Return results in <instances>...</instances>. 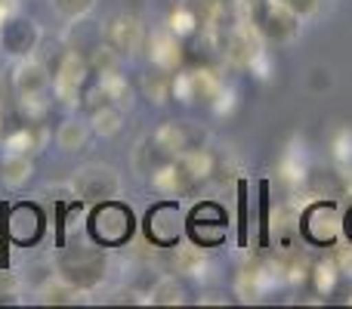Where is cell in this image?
<instances>
[{"label": "cell", "instance_id": "cell-1", "mask_svg": "<svg viewBox=\"0 0 352 309\" xmlns=\"http://www.w3.org/2000/svg\"><path fill=\"white\" fill-rule=\"evenodd\" d=\"M56 275L80 294H93L109 279V257L99 248H59L56 251Z\"/></svg>", "mask_w": 352, "mask_h": 309}, {"label": "cell", "instance_id": "cell-2", "mask_svg": "<svg viewBox=\"0 0 352 309\" xmlns=\"http://www.w3.org/2000/svg\"><path fill=\"white\" fill-rule=\"evenodd\" d=\"M87 226H90V235H93V242H96L99 248H121V244H127L130 238H133L136 217H133V211H130L127 204L109 198V201L93 204L90 223Z\"/></svg>", "mask_w": 352, "mask_h": 309}, {"label": "cell", "instance_id": "cell-3", "mask_svg": "<svg viewBox=\"0 0 352 309\" xmlns=\"http://www.w3.org/2000/svg\"><path fill=\"white\" fill-rule=\"evenodd\" d=\"M72 189L74 198H80L84 204H99V201L118 198L124 189V180L111 164H84L80 170H74Z\"/></svg>", "mask_w": 352, "mask_h": 309}, {"label": "cell", "instance_id": "cell-4", "mask_svg": "<svg viewBox=\"0 0 352 309\" xmlns=\"http://www.w3.org/2000/svg\"><path fill=\"white\" fill-rule=\"evenodd\" d=\"M0 220H3V254H0V266H10V248L6 242H16L28 248L37 242L43 232V213L37 204H3L0 207Z\"/></svg>", "mask_w": 352, "mask_h": 309}, {"label": "cell", "instance_id": "cell-5", "mask_svg": "<svg viewBox=\"0 0 352 309\" xmlns=\"http://www.w3.org/2000/svg\"><path fill=\"white\" fill-rule=\"evenodd\" d=\"M41 41H43L41 25L31 16H25V12L16 10L0 22V50L10 59H28V56H34Z\"/></svg>", "mask_w": 352, "mask_h": 309}, {"label": "cell", "instance_id": "cell-6", "mask_svg": "<svg viewBox=\"0 0 352 309\" xmlns=\"http://www.w3.org/2000/svg\"><path fill=\"white\" fill-rule=\"evenodd\" d=\"M250 25L266 41H275V43H287L300 34V16L278 6L275 0H256L254 10H250Z\"/></svg>", "mask_w": 352, "mask_h": 309}, {"label": "cell", "instance_id": "cell-7", "mask_svg": "<svg viewBox=\"0 0 352 309\" xmlns=\"http://www.w3.org/2000/svg\"><path fill=\"white\" fill-rule=\"evenodd\" d=\"M300 229H303V235L309 238L312 244H324V248H331L343 232V217H340V211H337V204L331 198L328 201L318 198L316 204L303 211V217H300Z\"/></svg>", "mask_w": 352, "mask_h": 309}, {"label": "cell", "instance_id": "cell-8", "mask_svg": "<svg viewBox=\"0 0 352 309\" xmlns=\"http://www.w3.org/2000/svg\"><path fill=\"white\" fill-rule=\"evenodd\" d=\"M182 232V213L176 198H161L146 213V238L158 248H176Z\"/></svg>", "mask_w": 352, "mask_h": 309}, {"label": "cell", "instance_id": "cell-9", "mask_svg": "<svg viewBox=\"0 0 352 309\" xmlns=\"http://www.w3.org/2000/svg\"><path fill=\"white\" fill-rule=\"evenodd\" d=\"M90 78V65H87V56L78 53H65L62 65L53 72V93L56 99H62L65 105H78L84 99V84Z\"/></svg>", "mask_w": 352, "mask_h": 309}, {"label": "cell", "instance_id": "cell-10", "mask_svg": "<svg viewBox=\"0 0 352 309\" xmlns=\"http://www.w3.org/2000/svg\"><path fill=\"white\" fill-rule=\"evenodd\" d=\"M10 87L19 99H37V96H47V90L53 87V74L34 56L16 59V68L10 74Z\"/></svg>", "mask_w": 352, "mask_h": 309}, {"label": "cell", "instance_id": "cell-11", "mask_svg": "<svg viewBox=\"0 0 352 309\" xmlns=\"http://www.w3.org/2000/svg\"><path fill=\"white\" fill-rule=\"evenodd\" d=\"M102 41L121 56H130L142 47V22L130 12H111L102 22Z\"/></svg>", "mask_w": 352, "mask_h": 309}, {"label": "cell", "instance_id": "cell-12", "mask_svg": "<svg viewBox=\"0 0 352 309\" xmlns=\"http://www.w3.org/2000/svg\"><path fill=\"white\" fill-rule=\"evenodd\" d=\"M226 229H229V220H226V213L219 211L217 204H210V201L195 207V213L188 217V232H192L195 244H201V248H210V244L223 242Z\"/></svg>", "mask_w": 352, "mask_h": 309}, {"label": "cell", "instance_id": "cell-13", "mask_svg": "<svg viewBox=\"0 0 352 309\" xmlns=\"http://www.w3.org/2000/svg\"><path fill=\"white\" fill-rule=\"evenodd\" d=\"M31 180H34V161H31V155L3 152V158H0V182L16 192V189L28 186Z\"/></svg>", "mask_w": 352, "mask_h": 309}, {"label": "cell", "instance_id": "cell-14", "mask_svg": "<svg viewBox=\"0 0 352 309\" xmlns=\"http://www.w3.org/2000/svg\"><path fill=\"white\" fill-rule=\"evenodd\" d=\"M148 59L155 68H164L170 72L179 62V41H176V31H155L152 41H148Z\"/></svg>", "mask_w": 352, "mask_h": 309}, {"label": "cell", "instance_id": "cell-15", "mask_svg": "<svg viewBox=\"0 0 352 309\" xmlns=\"http://www.w3.org/2000/svg\"><path fill=\"white\" fill-rule=\"evenodd\" d=\"M124 127V109L115 103H102V105H93L90 109V130L102 140L109 136H118Z\"/></svg>", "mask_w": 352, "mask_h": 309}, {"label": "cell", "instance_id": "cell-16", "mask_svg": "<svg viewBox=\"0 0 352 309\" xmlns=\"http://www.w3.org/2000/svg\"><path fill=\"white\" fill-rule=\"evenodd\" d=\"M229 59L235 65H254L260 59V43L254 41V28H235L229 34V47H226Z\"/></svg>", "mask_w": 352, "mask_h": 309}, {"label": "cell", "instance_id": "cell-17", "mask_svg": "<svg viewBox=\"0 0 352 309\" xmlns=\"http://www.w3.org/2000/svg\"><path fill=\"white\" fill-rule=\"evenodd\" d=\"M90 124L78 121V118H65V121L59 124V130H56V146L62 149V152H84L87 142H90Z\"/></svg>", "mask_w": 352, "mask_h": 309}, {"label": "cell", "instance_id": "cell-18", "mask_svg": "<svg viewBox=\"0 0 352 309\" xmlns=\"http://www.w3.org/2000/svg\"><path fill=\"white\" fill-rule=\"evenodd\" d=\"M155 142H158V146L164 149L170 158H176V155H182V152H188V149H192L186 124H179V121H164V124H161V127L155 130Z\"/></svg>", "mask_w": 352, "mask_h": 309}, {"label": "cell", "instance_id": "cell-19", "mask_svg": "<svg viewBox=\"0 0 352 309\" xmlns=\"http://www.w3.org/2000/svg\"><path fill=\"white\" fill-rule=\"evenodd\" d=\"M37 303H53V306H74L80 303V291H74L68 281H62L59 275L50 281H43L41 288H37Z\"/></svg>", "mask_w": 352, "mask_h": 309}, {"label": "cell", "instance_id": "cell-20", "mask_svg": "<svg viewBox=\"0 0 352 309\" xmlns=\"http://www.w3.org/2000/svg\"><path fill=\"white\" fill-rule=\"evenodd\" d=\"M148 303L158 306H179L186 303V288L176 275H161L152 288H148Z\"/></svg>", "mask_w": 352, "mask_h": 309}, {"label": "cell", "instance_id": "cell-21", "mask_svg": "<svg viewBox=\"0 0 352 309\" xmlns=\"http://www.w3.org/2000/svg\"><path fill=\"white\" fill-rule=\"evenodd\" d=\"M96 87H99V93L105 96V103L121 105L124 111H127V109H130V103H133V90H130L127 78H124L121 72L105 74V78H96Z\"/></svg>", "mask_w": 352, "mask_h": 309}, {"label": "cell", "instance_id": "cell-22", "mask_svg": "<svg viewBox=\"0 0 352 309\" xmlns=\"http://www.w3.org/2000/svg\"><path fill=\"white\" fill-rule=\"evenodd\" d=\"M121 59H124V56L118 53L115 47H109V43L102 41L99 47L90 50V56H87V65H90L93 78H105V74L121 72Z\"/></svg>", "mask_w": 352, "mask_h": 309}, {"label": "cell", "instance_id": "cell-23", "mask_svg": "<svg viewBox=\"0 0 352 309\" xmlns=\"http://www.w3.org/2000/svg\"><path fill=\"white\" fill-rule=\"evenodd\" d=\"M173 269H176V273H182V275H201V269H204V254H201V244H176Z\"/></svg>", "mask_w": 352, "mask_h": 309}, {"label": "cell", "instance_id": "cell-24", "mask_svg": "<svg viewBox=\"0 0 352 309\" xmlns=\"http://www.w3.org/2000/svg\"><path fill=\"white\" fill-rule=\"evenodd\" d=\"M142 93H146L148 103H155V105L167 103V96L173 93V78L164 68H155V72H148L146 81H142Z\"/></svg>", "mask_w": 352, "mask_h": 309}, {"label": "cell", "instance_id": "cell-25", "mask_svg": "<svg viewBox=\"0 0 352 309\" xmlns=\"http://www.w3.org/2000/svg\"><path fill=\"white\" fill-rule=\"evenodd\" d=\"M84 207V201L74 198V201H53V229H56V251L65 248L68 238H65V229H68V213H78Z\"/></svg>", "mask_w": 352, "mask_h": 309}, {"label": "cell", "instance_id": "cell-26", "mask_svg": "<svg viewBox=\"0 0 352 309\" xmlns=\"http://www.w3.org/2000/svg\"><path fill=\"white\" fill-rule=\"evenodd\" d=\"M50 6H53V12L59 19H65V22H78V19L90 16L93 6H96V0H50Z\"/></svg>", "mask_w": 352, "mask_h": 309}, {"label": "cell", "instance_id": "cell-27", "mask_svg": "<svg viewBox=\"0 0 352 309\" xmlns=\"http://www.w3.org/2000/svg\"><path fill=\"white\" fill-rule=\"evenodd\" d=\"M238 217H241V223H238V244H241V248H248V238H250V217H248V180L238 182Z\"/></svg>", "mask_w": 352, "mask_h": 309}, {"label": "cell", "instance_id": "cell-28", "mask_svg": "<svg viewBox=\"0 0 352 309\" xmlns=\"http://www.w3.org/2000/svg\"><path fill=\"white\" fill-rule=\"evenodd\" d=\"M275 3L291 10L294 16L306 19V16H312V12H318V3H322V0H275Z\"/></svg>", "mask_w": 352, "mask_h": 309}, {"label": "cell", "instance_id": "cell-29", "mask_svg": "<svg viewBox=\"0 0 352 309\" xmlns=\"http://www.w3.org/2000/svg\"><path fill=\"white\" fill-rule=\"evenodd\" d=\"M334 84V78H331V72L328 68H312L309 72V87L316 93H322V90H328V87Z\"/></svg>", "mask_w": 352, "mask_h": 309}, {"label": "cell", "instance_id": "cell-30", "mask_svg": "<svg viewBox=\"0 0 352 309\" xmlns=\"http://www.w3.org/2000/svg\"><path fill=\"white\" fill-rule=\"evenodd\" d=\"M334 266H337V273L352 275V242H349V244H343V248H337V254H334Z\"/></svg>", "mask_w": 352, "mask_h": 309}, {"label": "cell", "instance_id": "cell-31", "mask_svg": "<svg viewBox=\"0 0 352 309\" xmlns=\"http://www.w3.org/2000/svg\"><path fill=\"white\" fill-rule=\"evenodd\" d=\"M0 294H19V275L10 266H0Z\"/></svg>", "mask_w": 352, "mask_h": 309}, {"label": "cell", "instance_id": "cell-32", "mask_svg": "<svg viewBox=\"0 0 352 309\" xmlns=\"http://www.w3.org/2000/svg\"><path fill=\"white\" fill-rule=\"evenodd\" d=\"M105 303H142V294L140 291H130V288H127V291H115L109 300H105Z\"/></svg>", "mask_w": 352, "mask_h": 309}, {"label": "cell", "instance_id": "cell-33", "mask_svg": "<svg viewBox=\"0 0 352 309\" xmlns=\"http://www.w3.org/2000/svg\"><path fill=\"white\" fill-rule=\"evenodd\" d=\"M198 303H229V297H226V294H219V291H207V294H201Z\"/></svg>", "mask_w": 352, "mask_h": 309}, {"label": "cell", "instance_id": "cell-34", "mask_svg": "<svg viewBox=\"0 0 352 309\" xmlns=\"http://www.w3.org/2000/svg\"><path fill=\"white\" fill-rule=\"evenodd\" d=\"M343 232H346V242H352V207L346 211V217H343Z\"/></svg>", "mask_w": 352, "mask_h": 309}, {"label": "cell", "instance_id": "cell-35", "mask_svg": "<svg viewBox=\"0 0 352 309\" xmlns=\"http://www.w3.org/2000/svg\"><path fill=\"white\" fill-rule=\"evenodd\" d=\"M3 93H6V81H3V74H0V103H3Z\"/></svg>", "mask_w": 352, "mask_h": 309}]
</instances>
